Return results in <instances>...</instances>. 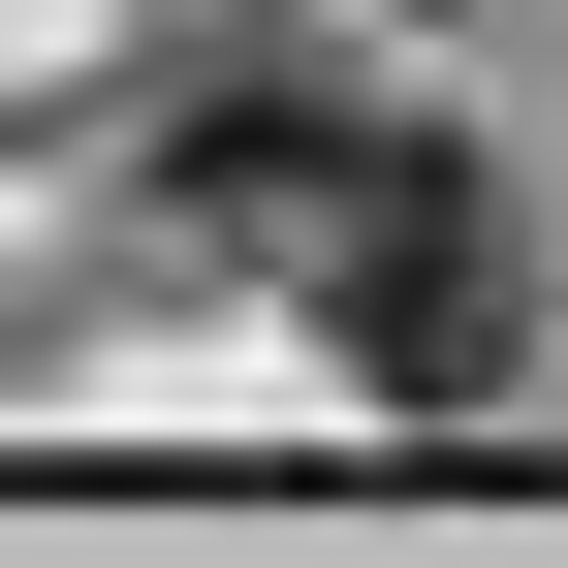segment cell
Returning a JSON list of instances; mask_svg holds the SVG:
<instances>
[{
    "label": "cell",
    "instance_id": "1",
    "mask_svg": "<svg viewBox=\"0 0 568 568\" xmlns=\"http://www.w3.org/2000/svg\"><path fill=\"white\" fill-rule=\"evenodd\" d=\"M284 284H316V316H347V379H410V410H474V379L537 347V253H506V190H474L443 126H379V159L284 222Z\"/></svg>",
    "mask_w": 568,
    "mask_h": 568
}]
</instances>
